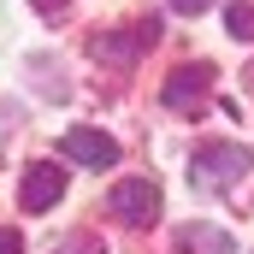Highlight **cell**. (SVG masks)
<instances>
[{
  "label": "cell",
  "mask_w": 254,
  "mask_h": 254,
  "mask_svg": "<svg viewBox=\"0 0 254 254\" xmlns=\"http://www.w3.org/2000/svg\"><path fill=\"white\" fill-rule=\"evenodd\" d=\"M254 166V154L243 142H201L190 160V190L195 195H225L231 184H243Z\"/></svg>",
  "instance_id": "obj_1"
},
{
  "label": "cell",
  "mask_w": 254,
  "mask_h": 254,
  "mask_svg": "<svg viewBox=\"0 0 254 254\" xmlns=\"http://www.w3.org/2000/svg\"><path fill=\"white\" fill-rule=\"evenodd\" d=\"M154 42H160V18L148 12V18H130L125 30H101V36L89 42V54H95L101 65H119V71H130V65L142 60Z\"/></svg>",
  "instance_id": "obj_2"
},
{
  "label": "cell",
  "mask_w": 254,
  "mask_h": 254,
  "mask_svg": "<svg viewBox=\"0 0 254 254\" xmlns=\"http://www.w3.org/2000/svg\"><path fill=\"white\" fill-rule=\"evenodd\" d=\"M107 213H119L125 225H154V219H160V184H154V178H125V184H113Z\"/></svg>",
  "instance_id": "obj_3"
},
{
  "label": "cell",
  "mask_w": 254,
  "mask_h": 254,
  "mask_svg": "<svg viewBox=\"0 0 254 254\" xmlns=\"http://www.w3.org/2000/svg\"><path fill=\"white\" fill-rule=\"evenodd\" d=\"M60 154L77 160V166H95V172H101V166H119V142H113L107 130H89V125H71V130H65V136H60Z\"/></svg>",
  "instance_id": "obj_4"
},
{
  "label": "cell",
  "mask_w": 254,
  "mask_h": 254,
  "mask_svg": "<svg viewBox=\"0 0 254 254\" xmlns=\"http://www.w3.org/2000/svg\"><path fill=\"white\" fill-rule=\"evenodd\" d=\"M207 95H213V65H178V71L166 77V89H160V101H166L172 113H195Z\"/></svg>",
  "instance_id": "obj_5"
},
{
  "label": "cell",
  "mask_w": 254,
  "mask_h": 254,
  "mask_svg": "<svg viewBox=\"0 0 254 254\" xmlns=\"http://www.w3.org/2000/svg\"><path fill=\"white\" fill-rule=\"evenodd\" d=\"M60 195H65V166H54V160H36V166L24 172L18 207H24V213H48V207H54Z\"/></svg>",
  "instance_id": "obj_6"
},
{
  "label": "cell",
  "mask_w": 254,
  "mask_h": 254,
  "mask_svg": "<svg viewBox=\"0 0 254 254\" xmlns=\"http://www.w3.org/2000/svg\"><path fill=\"white\" fill-rule=\"evenodd\" d=\"M231 231H219V225H184L178 231V254H231Z\"/></svg>",
  "instance_id": "obj_7"
},
{
  "label": "cell",
  "mask_w": 254,
  "mask_h": 254,
  "mask_svg": "<svg viewBox=\"0 0 254 254\" xmlns=\"http://www.w3.org/2000/svg\"><path fill=\"white\" fill-rule=\"evenodd\" d=\"M225 30H231L237 42H254V6L249 0H231V6H225Z\"/></svg>",
  "instance_id": "obj_8"
},
{
  "label": "cell",
  "mask_w": 254,
  "mask_h": 254,
  "mask_svg": "<svg viewBox=\"0 0 254 254\" xmlns=\"http://www.w3.org/2000/svg\"><path fill=\"white\" fill-rule=\"evenodd\" d=\"M54 254H107V243H101L95 231H77V237H65Z\"/></svg>",
  "instance_id": "obj_9"
},
{
  "label": "cell",
  "mask_w": 254,
  "mask_h": 254,
  "mask_svg": "<svg viewBox=\"0 0 254 254\" xmlns=\"http://www.w3.org/2000/svg\"><path fill=\"white\" fill-rule=\"evenodd\" d=\"M0 254H24V237L18 231H0Z\"/></svg>",
  "instance_id": "obj_10"
},
{
  "label": "cell",
  "mask_w": 254,
  "mask_h": 254,
  "mask_svg": "<svg viewBox=\"0 0 254 254\" xmlns=\"http://www.w3.org/2000/svg\"><path fill=\"white\" fill-rule=\"evenodd\" d=\"M213 0H172V12H207Z\"/></svg>",
  "instance_id": "obj_11"
},
{
  "label": "cell",
  "mask_w": 254,
  "mask_h": 254,
  "mask_svg": "<svg viewBox=\"0 0 254 254\" xmlns=\"http://www.w3.org/2000/svg\"><path fill=\"white\" fill-rule=\"evenodd\" d=\"M30 6H36V12H65L71 0H30Z\"/></svg>",
  "instance_id": "obj_12"
}]
</instances>
